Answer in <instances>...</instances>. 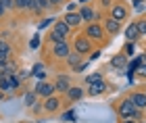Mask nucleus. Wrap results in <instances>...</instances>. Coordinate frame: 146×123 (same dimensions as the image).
<instances>
[{"instance_id":"obj_1","label":"nucleus","mask_w":146,"mask_h":123,"mask_svg":"<svg viewBox=\"0 0 146 123\" xmlns=\"http://www.w3.org/2000/svg\"><path fill=\"white\" fill-rule=\"evenodd\" d=\"M119 115H121V119H138L140 117V108H136L134 102L127 98L119 104Z\"/></svg>"},{"instance_id":"obj_2","label":"nucleus","mask_w":146,"mask_h":123,"mask_svg":"<svg viewBox=\"0 0 146 123\" xmlns=\"http://www.w3.org/2000/svg\"><path fill=\"white\" fill-rule=\"evenodd\" d=\"M69 25H65L63 21H54V29H52V34H50V40L54 42V44H58V42H65V38H67V34H69Z\"/></svg>"},{"instance_id":"obj_3","label":"nucleus","mask_w":146,"mask_h":123,"mask_svg":"<svg viewBox=\"0 0 146 123\" xmlns=\"http://www.w3.org/2000/svg\"><path fill=\"white\" fill-rule=\"evenodd\" d=\"M34 92L38 96H44V98H48V96H54V83H48V81H38Z\"/></svg>"},{"instance_id":"obj_4","label":"nucleus","mask_w":146,"mask_h":123,"mask_svg":"<svg viewBox=\"0 0 146 123\" xmlns=\"http://www.w3.org/2000/svg\"><path fill=\"white\" fill-rule=\"evenodd\" d=\"M86 36L92 38V40H102L104 38V29L98 23H90L88 27H86Z\"/></svg>"},{"instance_id":"obj_5","label":"nucleus","mask_w":146,"mask_h":123,"mask_svg":"<svg viewBox=\"0 0 146 123\" xmlns=\"http://www.w3.org/2000/svg\"><path fill=\"white\" fill-rule=\"evenodd\" d=\"M52 54H54L56 59H67V56L71 54L67 40H65V42H58V44H54V48H52Z\"/></svg>"},{"instance_id":"obj_6","label":"nucleus","mask_w":146,"mask_h":123,"mask_svg":"<svg viewBox=\"0 0 146 123\" xmlns=\"http://www.w3.org/2000/svg\"><path fill=\"white\" fill-rule=\"evenodd\" d=\"M61 108V100L56 98V96H48V98L44 100V111L46 113H54Z\"/></svg>"},{"instance_id":"obj_7","label":"nucleus","mask_w":146,"mask_h":123,"mask_svg":"<svg viewBox=\"0 0 146 123\" xmlns=\"http://www.w3.org/2000/svg\"><path fill=\"white\" fill-rule=\"evenodd\" d=\"M125 17H127V9H125V6L117 4V6H113V9H111V19H115L117 23H121Z\"/></svg>"},{"instance_id":"obj_8","label":"nucleus","mask_w":146,"mask_h":123,"mask_svg":"<svg viewBox=\"0 0 146 123\" xmlns=\"http://www.w3.org/2000/svg\"><path fill=\"white\" fill-rule=\"evenodd\" d=\"M90 40L88 38H75V52L77 54H86V52H90Z\"/></svg>"},{"instance_id":"obj_9","label":"nucleus","mask_w":146,"mask_h":123,"mask_svg":"<svg viewBox=\"0 0 146 123\" xmlns=\"http://www.w3.org/2000/svg\"><path fill=\"white\" fill-rule=\"evenodd\" d=\"M69 88H71L69 77H67V75H58L56 81H54V92H67Z\"/></svg>"},{"instance_id":"obj_10","label":"nucleus","mask_w":146,"mask_h":123,"mask_svg":"<svg viewBox=\"0 0 146 123\" xmlns=\"http://www.w3.org/2000/svg\"><path fill=\"white\" fill-rule=\"evenodd\" d=\"M129 100L134 102V106L140 108V111H142V108H146V94H144V92H134V94L129 96Z\"/></svg>"},{"instance_id":"obj_11","label":"nucleus","mask_w":146,"mask_h":123,"mask_svg":"<svg viewBox=\"0 0 146 123\" xmlns=\"http://www.w3.org/2000/svg\"><path fill=\"white\" fill-rule=\"evenodd\" d=\"M65 25H69V27H75V25L82 23V17H79V13H67L65 19H61Z\"/></svg>"},{"instance_id":"obj_12","label":"nucleus","mask_w":146,"mask_h":123,"mask_svg":"<svg viewBox=\"0 0 146 123\" xmlns=\"http://www.w3.org/2000/svg\"><path fill=\"white\" fill-rule=\"evenodd\" d=\"M13 2H15V9H19V11H34L36 13L34 0H13Z\"/></svg>"},{"instance_id":"obj_13","label":"nucleus","mask_w":146,"mask_h":123,"mask_svg":"<svg viewBox=\"0 0 146 123\" xmlns=\"http://www.w3.org/2000/svg\"><path fill=\"white\" fill-rule=\"evenodd\" d=\"M104 90H107V83H104V81H96V83H90L88 94H90V96H100Z\"/></svg>"},{"instance_id":"obj_14","label":"nucleus","mask_w":146,"mask_h":123,"mask_svg":"<svg viewBox=\"0 0 146 123\" xmlns=\"http://www.w3.org/2000/svg\"><path fill=\"white\" fill-rule=\"evenodd\" d=\"M79 17H82V21H88V23H94V17L96 13L90 9V6H82V11H79Z\"/></svg>"},{"instance_id":"obj_15","label":"nucleus","mask_w":146,"mask_h":123,"mask_svg":"<svg viewBox=\"0 0 146 123\" xmlns=\"http://www.w3.org/2000/svg\"><path fill=\"white\" fill-rule=\"evenodd\" d=\"M67 96H69V100H71V102H77V100L84 96V90L79 88V86H71V88L67 90Z\"/></svg>"},{"instance_id":"obj_16","label":"nucleus","mask_w":146,"mask_h":123,"mask_svg":"<svg viewBox=\"0 0 146 123\" xmlns=\"http://www.w3.org/2000/svg\"><path fill=\"white\" fill-rule=\"evenodd\" d=\"M104 29H107L111 36H115V34H119V29H121V23H117L115 19H111V17H109V19H107V23H104Z\"/></svg>"},{"instance_id":"obj_17","label":"nucleus","mask_w":146,"mask_h":123,"mask_svg":"<svg viewBox=\"0 0 146 123\" xmlns=\"http://www.w3.org/2000/svg\"><path fill=\"white\" fill-rule=\"evenodd\" d=\"M111 65H113V67H117V69L127 67V56H125L123 52H121V54H117V56H113V59H111Z\"/></svg>"},{"instance_id":"obj_18","label":"nucleus","mask_w":146,"mask_h":123,"mask_svg":"<svg viewBox=\"0 0 146 123\" xmlns=\"http://www.w3.org/2000/svg\"><path fill=\"white\" fill-rule=\"evenodd\" d=\"M138 36H140V34H138V25L136 23H129L127 29H125V38H127V42H134Z\"/></svg>"},{"instance_id":"obj_19","label":"nucleus","mask_w":146,"mask_h":123,"mask_svg":"<svg viewBox=\"0 0 146 123\" xmlns=\"http://www.w3.org/2000/svg\"><path fill=\"white\" fill-rule=\"evenodd\" d=\"M67 63H69V67L75 71L79 65H82V54H77V52H71L69 56H67Z\"/></svg>"},{"instance_id":"obj_20","label":"nucleus","mask_w":146,"mask_h":123,"mask_svg":"<svg viewBox=\"0 0 146 123\" xmlns=\"http://www.w3.org/2000/svg\"><path fill=\"white\" fill-rule=\"evenodd\" d=\"M36 98H38L36 92H27V94L23 96V104L25 106H36Z\"/></svg>"},{"instance_id":"obj_21","label":"nucleus","mask_w":146,"mask_h":123,"mask_svg":"<svg viewBox=\"0 0 146 123\" xmlns=\"http://www.w3.org/2000/svg\"><path fill=\"white\" fill-rule=\"evenodd\" d=\"M36 2V13H42V11H46V9H50V2L48 0H34Z\"/></svg>"},{"instance_id":"obj_22","label":"nucleus","mask_w":146,"mask_h":123,"mask_svg":"<svg viewBox=\"0 0 146 123\" xmlns=\"http://www.w3.org/2000/svg\"><path fill=\"white\" fill-rule=\"evenodd\" d=\"M142 61H144V56H138V59H134V61L127 65V71H129V73H134V71L140 67V63H142Z\"/></svg>"},{"instance_id":"obj_23","label":"nucleus","mask_w":146,"mask_h":123,"mask_svg":"<svg viewBox=\"0 0 146 123\" xmlns=\"http://www.w3.org/2000/svg\"><path fill=\"white\" fill-rule=\"evenodd\" d=\"M19 86H21V79H19L17 75H11V77H9V88H11V90H17Z\"/></svg>"},{"instance_id":"obj_24","label":"nucleus","mask_w":146,"mask_h":123,"mask_svg":"<svg viewBox=\"0 0 146 123\" xmlns=\"http://www.w3.org/2000/svg\"><path fill=\"white\" fill-rule=\"evenodd\" d=\"M96 81H102V75H100V73H94V75H88V77H86V83H96Z\"/></svg>"},{"instance_id":"obj_25","label":"nucleus","mask_w":146,"mask_h":123,"mask_svg":"<svg viewBox=\"0 0 146 123\" xmlns=\"http://www.w3.org/2000/svg\"><path fill=\"white\" fill-rule=\"evenodd\" d=\"M0 4L4 6V11H11V9H15V2H13V0H0Z\"/></svg>"},{"instance_id":"obj_26","label":"nucleus","mask_w":146,"mask_h":123,"mask_svg":"<svg viewBox=\"0 0 146 123\" xmlns=\"http://www.w3.org/2000/svg\"><path fill=\"white\" fill-rule=\"evenodd\" d=\"M75 117H77V113H75V111H67V113L63 115V119H65V121H73Z\"/></svg>"},{"instance_id":"obj_27","label":"nucleus","mask_w":146,"mask_h":123,"mask_svg":"<svg viewBox=\"0 0 146 123\" xmlns=\"http://www.w3.org/2000/svg\"><path fill=\"white\" fill-rule=\"evenodd\" d=\"M136 25H138V34L144 36V34H146V19H144V21H140V23H136Z\"/></svg>"},{"instance_id":"obj_28","label":"nucleus","mask_w":146,"mask_h":123,"mask_svg":"<svg viewBox=\"0 0 146 123\" xmlns=\"http://www.w3.org/2000/svg\"><path fill=\"white\" fill-rule=\"evenodd\" d=\"M123 54H125V56H131V54H134V44H131V42H129V44H125Z\"/></svg>"},{"instance_id":"obj_29","label":"nucleus","mask_w":146,"mask_h":123,"mask_svg":"<svg viewBox=\"0 0 146 123\" xmlns=\"http://www.w3.org/2000/svg\"><path fill=\"white\" fill-rule=\"evenodd\" d=\"M9 56H11V50H9V52H0V67H2V65H6Z\"/></svg>"},{"instance_id":"obj_30","label":"nucleus","mask_w":146,"mask_h":123,"mask_svg":"<svg viewBox=\"0 0 146 123\" xmlns=\"http://www.w3.org/2000/svg\"><path fill=\"white\" fill-rule=\"evenodd\" d=\"M52 23H54V19H44V21L38 25V29H44V27H48V25H52Z\"/></svg>"},{"instance_id":"obj_31","label":"nucleus","mask_w":146,"mask_h":123,"mask_svg":"<svg viewBox=\"0 0 146 123\" xmlns=\"http://www.w3.org/2000/svg\"><path fill=\"white\" fill-rule=\"evenodd\" d=\"M0 90H2V92H11V88H9V79H0Z\"/></svg>"},{"instance_id":"obj_32","label":"nucleus","mask_w":146,"mask_h":123,"mask_svg":"<svg viewBox=\"0 0 146 123\" xmlns=\"http://www.w3.org/2000/svg\"><path fill=\"white\" fill-rule=\"evenodd\" d=\"M29 46H31V48H34V50H36V48L40 46V36H34V38H31V42H29Z\"/></svg>"},{"instance_id":"obj_33","label":"nucleus","mask_w":146,"mask_h":123,"mask_svg":"<svg viewBox=\"0 0 146 123\" xmlns=\"http://www.w3.org/2000/svg\"><path fill=\"white\" fill-rule=\"evenodd\" d=\"M9 50H11V46L4 40H0V52H9Z\"/></svg>"},{"instance_id":"obj_34","label":"nucleus","mask_w":146,"mask_h":123,"mask_svg":"<svg viewBox=\"0 0 146 123\" xmlns=\"http://www.w3.org/2000/svg\"><path fill=\"white\" fill-rule=\"evenodd\" d=\"M136 71H138V73H140V75H146V63L142 61V63H140V67H138Z\"/></svg>"},{"instance_id":"obj_35","label":"nucleus","mask_w":146,"mask_h":123,"mask_svg":"<svg viewBox=\"0 0 146 123\" xmlns=\"http://www.w3.org/2000/svg\"><path fill=\"white\" fill-rule=\"evenodd\" d=\"M98 56H100V50H94V52L90 54V61H94V59H98Z\"/></svg>"},{"instance_id":"obj_36","label":"nucleus","mask_w":146,"mask_h":123,"mask_svg":"<svg viewBox=\"0 0 146 123\" xmlns=\"http://www.w3.org/2000/svg\"><path fill=\"white\" fill-rule=\"evenodd\" d=\"M48 2H50V6H58V4L63 2V0H48Z\"/></svg>"},{"instance_id":"obj_37","label":"nucleus","mask_w":146,"mask_h":123,"mask_svg":"<svg viewBox=\"0 0 146 123\" xmlns=\"http://www.w3.org/2000/svg\"><path fill=\"white\" fill-rule=\"evenodd\" d=\"M4 13H6V11H4V6H2V4H0V17H2V15H4Z\"/></svg>"},{"instance_id":"obj_38","label":"nucleus","mask_w":146,"mask_h":123,"mask_svg":"<svg viewBox=\"0 0 146 123\" xmlns=\"http://www.w3.org/2000/svg\"><path fill=\"white\" fill-rule=\"evenodd\" d=\"M123 123H136L134 119H123Z\"/></svg>"},{"instance_id":"obj_39","label":"nucleus","mask_w":146,"mask_h":123,"mask_svg":"<svg viewBox=\"0 0 146 123\" xmlns=\"http://www.w3.org/2000/svg\"><path fill=\"white\" fill-rule=\"evenodd\" d=\"M79 2H82V4H86V2H88V0H79Z\"/></svg>"},{"instance_id":"obj_40","label":"nucleus","mask_w":146,"mask_h":123,"mask_svg":"<svg viewBox=\"0 0 146 123\" xmlns=\"http://www.w3.org/2000/svg\"><path fill=\"white\" fill-rule=\"evenodd\" d=\"M142 123H146V121H142Z\"/></svg>"}]
</instances>
